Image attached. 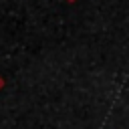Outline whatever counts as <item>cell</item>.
I'll return each mask as SVG.
<instances>
[{
  "label": "cell",
  "instance_id": "2",
  "mask_svg": "<svg viewBox=\"0 0 129 129\" xmlns=\"http://www.w3.org/2000/svg\"><path fill=\"white\" fill-rule=\"evenodd\" d=\"M67 2H77V0H67Z\"/></svg>",
  "mask_w": 129,
  "mask_h": 129
},
{
  "label": "cell",
  "instance_id": "1",
  "mask_svg": "<svg viewBox=\"0 0 129 129\" xmlns=\"http://www.w3.org/2000/svg\"><path fill=\"white\" fill-rule=\"evenodd\" d=\"M4 87H6V81H4V77H2V75H0V91H2V89H4Z\"/></svg>",
  "mask_w": 129,
  "mask_h": 129
}]
</instances>
